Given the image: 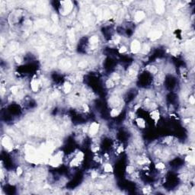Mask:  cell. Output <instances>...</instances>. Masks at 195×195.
Here are the masks:
<instances>
[{
  "instance_id": "obj_9",
  "label": "cell",
  "mask_w": 195,
  "mask_h": 195,
  "mask_svg": "<svg viewBox=\"0 0 195 195\" xmlns=\"http://www.w3.org/2000/svg\"><path fill=\"white\" fill-rule=\"evenodd\" d=\"M189 102H190V104H192V105L194 104V98L193 96H191V97L189 98Z\"/></svg>"
},
{
  "instance_id": "obj_5",
  "label": "cell",
  "mask_w": 195,
  "mask_h": 195,
  "mask_svg": "<svg viewBox=\"0 0 195 195\" xmlns=\"http://www.w3.org/2000/svg\"><path fill=\"white\" fill-rule=\"evenodd\" d=\"M160 115H161V113H160V111L159 109L153 110V111H150V118H151V119L153 120L156 124L159 121V120Z\"/></svg>"
},
{
  "instance_id": "obj_3",
  "label": "cell",
  "mask_w": 195,
  "mask_h": 195,
  "mask_svg": "<svg viewBox=\"0 0 195 195\" xmlns=\"http://www.w3.org/2000/svg\"><path fill=\"white\" fill-rule=\"evenodd\" d=\"M2 147H5V150H12L13 148V143L9 136H5L2 139Z\"/></svg>"
},
{
  "instance_id": "obj_8",
  "label": "cell",
  "mask_w": 195,
  "mask_h": 195,
  "mask_svg": "<svg viewBox=\"0 0 195 195\" xmlns=\"http://www.w3.org/2000/svg\"><path fill=\"white\" fill-rule=\"evenodd\" d=\"M134 19L137 22H140V21H142L143 19H145V13L142 11H137V12L135 13L134 15Z\"/></svg>"
},
{
  "instance_id": "obj_6",
  "label": "cell",
  "mask_w": 195,
  "mask_h": 195,
  "mask_svg": "<svg viewBox=\"0 0 195 195\" xmlns=\"http://www.w3.org/2000/svg\"><path fill=\"white\" fill-rule=\"evenodd\" d=\"M135 122H136V125H137V127L139 128H141V129H144V128H146V122L143 118H141V117H140V118H136V119H135Z\"/></svg>"
},
{
  "instance_id": "obj_2",
  "label": "cell",
  "mask_w": 195,
  "mask_h": 195,
  "mask_svg": "<svg viewBox=\"0 0 195 195\" xmlns=\"http://www.w3.org/2000/svg\"><path fill=\"white\" fill-rule=\"evenodd\" d=\"M142 45L137 40H133L130 44V51L133 54H138L141 51Z\"/></svg>"
},
{
  "instance_id": "obj_7",
  "label": "cell",
  "mask_w": 195,
  "mask_h": 195,
  "mask_svg": "<svg viewBox=\"0 0 195 195\" xmlns=\"http://www.w3.org/2000/svg\"><path fill=\"white\" fill-rule=\"evenodd\" d=\"M103 171H104V173H111L114 171V168H113L112 165L110 163H105L103 165Z\"/></svg>"
},
{
  "instance_id": "obj_1",
  "label": "cell",
  "mask_w": 195,
  "mask_h": 195,
  "mask_svg": "<svg viewBox=\"0 0 195 195\" xmlns=\"http://www.w3.org/2000/svg\"><path fill=\"white\" fill-rule=\"evenodd\" d=\"M100 130V124L97 122H93L91 124V125L89 127V135L92 136H95L98 133Z\"/></svg>"
},
{
  "instance_id": "obj_4",
  "label": "cell",
  "mask_w": 195,
  "mask_h": 195,
  "mask_svg": "<svg viewBox=\"0 0 195 195\" xmlns=\"http://www.w3.org/2000/svg\"><path fill=\"white\" fill-rule=\"evenodd\" d=\"M30 87L32 92H37L39 90V88L40 87V82L37 79H34L31 81Z\"/></svg>"
}]
</instances>
